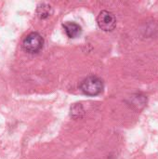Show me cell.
I'll use <instances>...</instances> for the list:
<instances>
[{
    "mask_svg": "<svg viewBox=\"0 0 158 159\" xmlns=\"http://www.w3.org/2000/svg\"><path fill=\"white\" fill-rule=\"evenodd\" d=\"M44 44L43 37L38 33H30L25 36V38L22 41V48L24 51L34 54L39 52Z\"/></svg>",
    "mask_w": 158,
    "mask_h": 159,
    "instance_id": "obj_2",
    "label": "cell"
},
{
    "mask_svg": "<svg viewBox=\"0 0 158 159\" xmlns=\"http://www.w3.org/2000/svg\"><path fill=\"white\" fill-rule=\"evenodd\" d=\"M97 23L102 30L105 32H112L116 26V19L112 12L102 10L97 17Z\"/></svg>",
    "mask_w": 158,
    "mask_h": 159,
    "instance_id": "obj_3",
    "label": "cell"
},
{
    "mask_svg": "<svg viewBox=\"0 0 158 159\" xmlns=\"http://www.w3.org/2000/svg\"><path fill=\"white\" fill-rule=\"evenodd\" d=\"M80 89L88 96H97L103 90V82L100 77L90 75L81 82Z\"/></svg>",
    "mask_w": 158,
    "mask_h": 159,
    "instance_id": "obj_1",
    "label": "cell"
},
{
    "mask_svg": "<svg viewBox=\"0 0 158 159\" xmlns=\"http://www.w3.org/2000/svg\"><path fill=\"white\" fill-rule=\"evenodd\" d=\"M53 13V9L51 7L50 5L48 4H46V3H42L40 5L37 6V8H36V14L37 16L44 20V19H47L48 18L51 14Z\"/></svg>",
    "mask_w": 158,
    "mask_h": 159,
    "instance_id": "obj_5",
    "label": "cell"
},
{
    "mask_svg": "<svg viewBox=\"0 0 158 159\" xmlns=\"http://www.w3.org/2000/svg\"><path fill=\"white\" fill-rule=\"evenodd\" d=\"M62 27L64 28L66 34L70 38H75L81 34L80 25L74 21H66L62 24Z\"/></svg>",
    "mask_w": 158,
    "mask_h": 159,
    "instance_id": "obj_4",
    "label": "cell"
},
{
    "mask_svg": "<svg viewBox=\"0 0 158 159\" xmlns=\"http://www.w3.org/2000/svg\"><path fill=\"white\" fill-rule=\"evenodd\" d=\"M83 114H84V110H83L82 105H80V104H75L71 108V115L74 118L81 117Z\"/></svg>",
    "mask_w": 158,
    "mask_h": 159,
    "instance_id": "obj_6",
    "label": "cell"
}]
</instances>
